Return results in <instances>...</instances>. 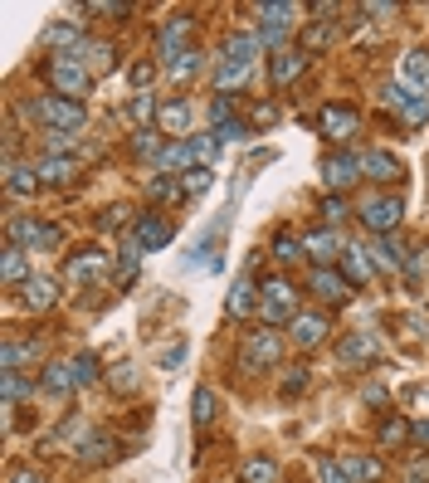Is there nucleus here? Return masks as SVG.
I'll return each instance as SVG.
<instances>
[{
    "mask_svg": "<svg viewBox=\"0 0 429 483\" xmlns=\"http://www.w3.org/2000/svg\"><path fill=\"white\" fill-rule=\"evenodd\" d=\"M214 152H220V137H214V132L181 137V142H171V147L162 152V162H156V166H162V172H181L185 176V172H195V166H205Z\"/></svg>",
    "mask_w": 429,
    "mask_h": 483,
    "instance_id": "nucleus-1",
    "label": "nucleus"
},
{
    "mask_svg": "<svg viewBox=\"0 0 429 483\" xmlns=\"http://www.w3.org/2000/svg\"><path fill=\"white\" fill-rule=\"evenodd\" d=\"M45 83L59 98H78V93H89L93 74H89V64H83L78 54H54V59H45Z\"/></svg>",
    "mask_w": 429,
    "mask_h": 483,
    "instance_id": "nucleus-2",
    "label": "nucleus"
},
{
    "mask_svg": "<svg viewBox=\"0 0 429 483\" xmlns=\"http://www.w3.org/2000/svg\"><path fill=\"white\" fill-rule=\"evenodd\" d=\"M25 112H30L35 122H45L49 132H68V137H74L83 127V103H78V98H59V93H54V98H39V103H25Z\"/></svg>",
    "mask_w": 429,
    "mask_h": 483,
    "instance_id": "nucleus-3",
    "label": "nucleus"
},
{
    "mask_svg": "<svg viewBox=\"0 0 429 483\" xmlns=\"http://www.w3.org/2000/svg\"><path fill=\"white\" fill-rule=\"evenodd\" d=\"M259 312L268 328H278V322H293L298 318V289L288 278H264L259 283Z\"/></svg>",
    "mask_w": 429,
    "mask_h": 483,
    "instance_id": "nucleus-4",
    "label": "nucleus"
},
{
    "mask_svg": "<svg viewBox=\"0 0 429 483\" xmlns=\"http://www.w3.org/2000/svg\"><path fill=\"white\" fill-rule=\"evenodd\" d=\"M278 357H283V342L274 328L249 332L245 347H239V372H268V366H278Z\"/></svg>",
    "mask_w": 429,
    "mask_h": 483,
    "instance_id": "nucleus-5",
    "label": "nucleus"
},
{
    "mask_svg": "<svg viewBox=\"0 0 429 483\" xmlns=\"http://www.w3.org/2000/svg\"><path fill=\"white\" fill-rule=\"evenodd\" d=\"M10 245H20L25 254H39V249L59 245V230L45 225L39 215H16V220H10Z\"/></svg>",
    "mask_w": 429,
    "mask_h": 483,
    "instance_id": "nucleus-6",
    "label": "nucleus"
},
{
    "mask_svg": "<svg viewBox=\"0 0 429 483\" xmlns=\"http://www.w3.org/2000/svg\"><path fill=\"white\" fill-rule=\"evenodd\" d=\"M64 274H68V283H103V278H112V254H103V249H78V254H68L64 259Z\"/></svg>",
    "mask_w": 429,
    "mask_h": 483,
    "instance_id": "nucleus-7",
    "label": "nucleus"
},
{
    "mask_svg": "<svg viewBox=\"0 0 429 483\" xmlns=\"http://www.w3.org/2000/svg\"><path fill=\"white\" fill-rule=\"evenodd\" d=\"M322 181H327V191H332V195L356 186V181H361V156H356V152H327L322 156Z\"/></svg>",
    "mask_w": 429,
    "mask_h": 483,
    "instance_id": "nucleus-8",
    "label": "nucleus"
},
{
    "mask_svg": "<svg viewBox=\"0 0 429 483\" xmlns=\"http://www.w3.org/2000/svg\"><path fill=\"white\" fill-rule=\"evenodd\" d=\"M318 127H322V137H327V142H351V137H356V127H361V112H356L351 103H322Z\"/></svg>",
    "mask_w": 429,
    "mask_h": 483,
    "instance_id": "nucleus-9",
    "label": "nucleus"
},
{
    "mask_svg": "<svg viewBox=\"0 0 429 483\" xmlns=\"http://www.w3.org/2000/svg\"><path fill=\"white\" fill-rule=\"evenodd\" d=\"M337 357H341V366L347 372H361V366H376V357H381V342H376V332H347L337 342Z\"/></svg>",
    "mask_w": 429,
    "mask_h": 483,
    "instance_id": "nucleus-10",
    "label": "nucleus"
},
{
    "mask_svg": "<svg viewBox=\"0 0 429 483\" xmlns=\"http://www.w3.org/2000/svg\"><path fill=\"white\" fill-rule=\"evenodd\" d=\"M400 215H405V201H400V195H376V201H366L361 225H366L371 235H395Z\"/></svg>",
    "mask_w": 429,
    "mask_h": 483,
    "instance_id": "nucleus-11",
    "label": "nucleus"
},
{
    "mask_svg": "<svg viewBox=\"0 0 429 483\" xmlns=\"http://www.w3.org/2000/svg\"><path fill=\"white\" fill-rule=\"evenodd\" d=\"M259 16H264V25H259V45H283L288 39V25H293V16H298V5H288V0H274V5H259Z\"/></svg>",
    "mask_w": 429,
    "mask_h": 483,
    "instance_id": "nucleus-12",
    "label": "nucleus"
},
{
    "mask_svg": "<svg viewBox=\"0 0 429 483\" xmlns=\"http://www.w3.org/2000/svg\"><path fill=\"white\" fill-rule=\"evenodd\" d=\"M308 293H318L322 303H347L356 289L347 283V274H341V268H312V274H308Z\"/></svg>",
    "mask_w": 429,
    "mask_h": 483,
    "instance_id": "nucleus-13",
    "label": "nucleus"
},
{
    "mask_svg": "<svg viewBox=\"0 0 429 483\" xmlns=\"http://www.w3.org/2000/svg\"><path fill=\"white\" fill-rule=\"evenodd\" d=\"M191 30H195V20H191V16H171V20L162 25V35H156V54L176 64L181 54H185L181 45H185V39H191Z\"/></svg>",
    "mask_w": 429,
    "mask_h": 483,
    "instance_id": "nucleus-14",
    "label": "nucleus"
},
{
    "mask_svg": "<svg viewBox=\"0 0 429 483\" xmlns=\"http://www.w3.org/2000/svg\"><path fill=\"white\" fill-rule=\"evenodd\" d=\"M259 35H245V30H235V35H225V45H220V59L225 64H239V68H254V59H259Z\"/></svg>",
    "mask_w": 429,
    "mask_h": 483,
    "instance_id": "nucleus-15",
    "label": "nucleus"
},
{
    "mask_svg": "<svg viewBox=\"0 0 429 483\" xmlns=\"http://www.w3.org/2000/svg\"><path fill=\"white\" fill-rule=\"evenodd\" d=\"M20 303L30 308V312H49L54 303H59V283H54L49 274H35V278L20 289Z\"/></svg>",
    "mask_w": 429,
    "mask_h": 483,
    "instance_id": "nucleus-16",
    "label": "nucleus"
},
{
    "mask_svg": "<svg viewBox=\"0 0 429 483\" xmlns=\"http://www.w3.org/2000/svg\"><path fill=\"white\" fill-rule=\"evenodd\" d=\"M171 235H176V225L162 220V215H141V220L132 225V239H137L141 249H166Z\"/></svg>",
    "mask_w": 429,
    "mask_h": 483,
    "instance_id": "nucleus-17",
    "label": "nucleus"
},
{
    "mask_svg": "<svg viewBox=\"0 0 429 483\" xmlns=\"http://www.w3.org/2000/svg\"><path fill=\"white\" fill-rule=\"evenodd\" d=\"M327 332H332V328H327L322 312H298V318H293V342L303 347V352L322 347V342H327Z\"/></svg>",
    "mask_w": 429,
    "mask_h": 483,
    "instance_id": "nucleus-18",
    "label": "nucleus"
},
{
    "mask_svg": "<svg viewBox=\"0 0 429 483\" xmlns=\"http://www.w3.org/2000/svg\"><path fill=\"white\" fill-rule=\"evenodd\" d=\"M45 362V347L35 342H16V337H5V352H0V366H5V372H25V366H39Z\"/></svg>",
    "mask_w": 429,
    "mask_h": 483,
    "instance_id": "nucleus-19",
    "label": "nucleus"
},
{
    "mask_svg": "<svg viewBox=\"0 0 429 483\" xmlns=\"http://www.w3.org/2000/svg\"><path fill=\"white\" fill-rule=\"evenodd\" d=\"M405 245H400V235H376L371 239V264L385 268V274H395V268H405Z\"/></svg>",
    "mask_w": 429,
    "mask_h": 483,
    "instance_id": "nucleus-20",
    "label": "nucleus"
},
{
    "mask_svg": "<svg viewBox=\"0 0 429 483\" xmlns=\"http://www.w3.org/2000/svg\"><path fill=\"white\" fill-rule=\"evenodd\" d=\"M303 249L312 254V264H318V268H332V259H341L337 230H312V235H303Z\"/></svg>",
    "mask_w": 429,
    "mask_h": 483,
    "instance_id": "nucleus-21",
    "label": "nucleus"
},
{
    "mask_svg": "<svg viewBox=\"0 0 429 483\" xmlns=\"http://www.w3.org/2000/svg\"><path fill=\"white\" fill-rule=\"evenodd\" d=\"M400 79H405L410 93H429V49H410L400 59Z\"/></svg>",
    "mask_w": 429,
    "mask_h": 483,
    "instance_id": "nucleus-22",
    "label": "nucleus"
},
{
    "mask_svg": "<svg viewBox=\"0 0 429 483\" xmlns=\"http://www.w3.org/2000/svg\"><path fill=\"white\" fill-rule=\"evenodd\" d=\"M341 274H347L351 289H361V283H371V274H376V264H371V249H356L347 245L341 249Z\"/></svg>",
    "mask_w": 429,
    "mask_h": 483,
    "instance_id": "nucleus-23",
    "label": "nucleus"
},
{
    "mask_svg": "<svg viewBox=\"0 0 429 483\" xmlns=\"http://www.w3.org/2000/svg\"><path fill=\"white\" fill-rule=\"evenodd\" d=\"M0 278H5L10 289H16V283L25 289V283L35 278V268H30V254H25L20 245H5V259H0Z\"/></svg>",
    "mask_w": 429,
    "mask_h": 483,
    "instance_id": "nucleus-24",
    "label": "nucleus"
},
{
    "mask_svg": "<svg viewBox=\"0 0 429 483\" xmlns=\"http://www.w3.org/2000/svg\"><path fill=\"white\" fill-rule=\"evenodd\" d=\"M303 68H308V54L303 49H278L274 59H268V79H274V83H293Z\"/></svg>",
    "mask_w": 429,
    "mask_h": 483,
    "instance_id": "nucleus-25",
    "label": "nucleus"
},
{
    "mask_svg": "<svg viewBox=\"0 0 429 483\" xmlns=\"http://www.w3.org/2000/svg\"><path fill=\"white\" fill-rule=\"evenodd\" d=\"M39 181H49V186H68V181L78 176V162L74 156H39Z\"/></svg>",
    "mask_w": 429,
    "mask_h": 483,
    "instance_id": "nucleus-26",
    "label": "nucleus"
},
{
    "mask_svg": "<svg viewBox=\"0 0 429 483\" xmlns=\"http://www.w3.org/2000/svg\"><path fill=\"white\" fill-rule=\"evenodd\" d=\"M361 176H371V181H400V162L391 152H361Z\"/></svg>",
    "mask_w": 429,
    "mask_h": 483,
    "instance_id": "nucleus-27",
    "label": "nucleus"
},
{
    "mask_svg": "<svg viewBox=\"0 0 429 483\" xmlns=\"http://www.w3.org/2000/svg\"><path fill=\"white\" fill-rule=\"evenodd\" d=\"M347 474H351V483H381L385 478V464L376 459V454H347Z\"/></svg>",
    "mask_w": 429,
    "mask_h": 483,
    "instance_id": "nucleus-28",
    "label": "nucleus"
},
{
    "mask_svg": "<svg viewBox=\"0 0 429 483\" xmlns=\"http://www.w3.org/2000/svg\"><path fill=\"white\" fill-rule=\"evenodd\" d=\"M410 430H414L410 420H400V415H385V420L376 425V439H381V449H405V445H410Z\"/></svg>",
    "mask_w": 429,
    "mask_h": 483,
    "instance_id": "nucleus-29",
    "label": "nucleus"
},
{
    "mask_svg": "<svg viewBox=\"0 0 429 483\" xmlns=\"http://www.w3.org/2000/svg\"><path fill=\"white\" fill-rule=\"evenodd\" d=\"M5 191L10 195H35L39 191V172L35 166H20V162H5Z\"/></svg>",
    "mask_w": 429,
    "mask_h": 483,
    "instance_id": "nucleus-30",
    "label": "nucleus"
},
{
    "mask_svg": "<svg viewBox=\"0 0 429 483\" xmlns=\"http://www.w3.org/2000/svg\"><path fill=\"white\" fill-rule=\"evenodd\" d=\"M39 386H45L49 395H68V391H74V366H68V362H45Z\"/></svg>",
    "mask_w": 429,
    "mask_h": 483,
    "instance_id": "nucleus-31",
    "label": "nucleus"
},
{
    "mask_svg": "<svg viewBox=\"0 0 429 483\" xmlns=\"http://www.w3.org/2000/svg\"><path fill=\"white\" fill-rule=\"evenodd\" d=\"M254 293H259V289H254V278H239L230 289V298H225V312H230V318H249V312L259 308V303H254Z\"/></svg>",
    "mask_w": 429,
    "mask_h": 483,
    "instance_id": "nucleus-32",
    "label": "nucleus"
},
{
    "mask_svg": "<svg viewBox=\"0 0 429 483\" xmlns=\"http://www.w3.org/2000/svg\"><path fill=\"white\" fill-rule=\"evenodd\" d=\"M239 483H278V464L268 459V454H254V459H245V468H239Z\"/></svg>",
    "mask_w": 429,
    "mask_h": 483,
    "instance_id": "nucleus-33",
    "label": "nucleus"
},
{
    "mask_svg": "<svg viewBox=\"0 0 429 483\" xmlns=\"http://www.w3.org/2000/svg\"><path fill=\"white\" fill-rule=\"evenodd\" d=\"M166 127V132H185L191 127V98H171V103H162V118H156Z\"/></svg>",
    "mask_w": 429,
    "mask_h": 483,
    "instance_id": "nucleus-34",
    "label": "nucleus"
},
{
    "mask_svg": "<svg viewBox=\"0 0 429 483\" xmlns=\"http://www.w3.org/2000/svg\"><path fill=\"white\" fill-rule=\"evenodd\" d=\"M112 454H118V445H112L108 435H89V439H83V449H78V464H108Z\"/></svg>",
    "mask_w": 429,
    "mask_h": 483,
    "instance_id": "nucleus-35",
    "label": "nucleus"
},
{
    "mask_svg": "<svg viewBox=\"0 0 429 483\" xmlns=\"http://www.w3.org/2000/svg\"><path fill=\"white\" fill-rule=\"evenodd\" d=\"M337 30H341L337 20H318V25H312V30L303 35V54H322V49L337 39Z\"/></svg>",
    "mask_w": 429,
    "mask_h": 483,
    "instance_id": "nucleus-36",
    "label": "nucleus"
},
{
    "mask_svg": "<svg viewBox=\"0 0 429 483\" xmlns=\"http://www.w3.org/2000/svg\"><path fill=\"white\" fill-rule=\"evenodd\" d=\"M200 74H205V54H200V49H185L181 59L171 64V79H176V83H191Z\"/></svg>",
    "mask_w": 429,
    "mask_h": 483,
    "instance_id": "nucleus-37",
    "label": "nucleus"
},
{
    "mask_svg": "<svg viewBox=\"0 0 429 483\" xmlns=\"http://www.w3.org/2000/svg\"><path fill=\"white\" fill-rule=\"evenodd\" d=\"M274 259H278V264H298V259H308L303 239H298L293 230H283V235L274 239Z\"/></svg>",
    "mask_w": 429,
    "mask_h": 483,
    "instance_id": "nucleus-38",
    "label": "nucleus"
},
{
    "mask_svg": "<svg viewBox=\"0 0 429 483\" xmlns=\"http://www.w3.org/2000/svg\"><path fill=\"white\" fill-rule=\"evenodd\" d=\"M0 381H5V410H16L20 401H30V395H35V386L20 372H0Z\"/></svg>",
    "mask_w": 429,
    "mask_h": 483,
    "instance_id": "nucleus-39",
    "label": "nucleus"
},
{
    "mask_svg": "<svg viewBox=\"0 0 429 483\" xmlns=\"http://www.w3.org/2000/svg\"><path fill=\"white\" fill-rule=\"evenodd\" d=\"M137 264H141V245L132 239V245H122V254H118V289H127V283L137 278Z\"/></svg>",
    "mask_w": 429,
    "mask_h": 483,
    "instance_id": "nucleus-40",
    "label": "nucleus"
},
{
    "mask_svg": "<svg viewBox=\"0 0 429 483\" xmlns=\"http://www.w3.org/2000/svg\"><path fill=\"white\" fill-rule=\"evenodd\" d=\"M162 152L166 147H162V137H156L152 127H141V132L132 137V156H141V162H147V156H152V162H162Z\"/></svg>",
    "mask_w": 429,
    "mask_h": 483,
    "instance_id": "nucleus-41",
    "label": "nucleus"
},
{
    "mask_svg": "<svg viewBox=\"0 0 429 483\" xmlns=\"http://www.w3.org/2000/svg\"><path fill=\"white\" fill-rule=\"evenodd\" d=\"M147 195H152V201H181V176H152L147 181Z\"/></svg>",
    "mask_w": 429,
    "mask_h": 483,
    "instance_id": "nucleus-42",
    "label": "nucleus"
},
{
    "mask_svg": "<svg viewBox=\"0 0 429 483\" xmlns=\"http://www.w3.org/2000/svg\"><path fill=\"white\" fill-rule=\"evenodd\" d=\"M127 112H132V122H141V127H147V122H156V118H162V103H156L152 93H137L132 103H127Z\"/></svg>",
    "mask_w": 429,
    "mask_h": 483,
    "instance_id": "nucleus-43",
    "label": "nucleus"
},
{
    "mask_svg": "<svg viewBox=\"0 0 429 483\" xmlns=\"http://www.w3.org/2000/svg\"><path fill=\"white\" fill-rule=\"evenodd\" d=\"M400 118H405L410 127H420V122H429V93H410L405 103H400Z\"/></svg>",
    "mask_w": 429,
    "mask_h": 483,
    "instance_id": "nucleus-44",
    "label": "nucleus"
},
{
    "mask_svg": "<svg viewBox=\"0 0 429 483\" xmlns=\"http://www.w3.org/2000/svg\"><path fill=\"white\" fill-rule=\"evenodd\" d=\"M45 45H74V54H78L83 49V30H78V25H49Z\"/></svg>",
    "mask_w": 429,
    "mask_h": 483,
    "instance_id": "nucleus-45",
    "label": "nucleus"
},
{
    "mask_svg": "<svg viewBox=\"0 0 429 483\" xmlns=\"http://www.w3.org/2000/svg\"><path fill=\"white\" fill-rule=\"evenodd\" d=\"M214 410H220V395H214L210 386H200V391H195V410H191L195 425H210V420H214Z\"/></svg>",
    "mask_w": 429,
    "mask_h": 483,
    "instance_id": "nucleus-46",
    "label": "nucleus"
},
{
    "mask_svg": "<svg viewBox=\"0 0 429 483\" xmlns=\"http://www.w3.org/2000/svg\"><path fill=\"white\" fill-rule=\"evenodd\" d=\"M78 59L89 64V74H103V68H112V49L108 45H83Z\"/></svg>",
    "mask_w": 429,
    "mask_h": 483,
    "instance_id": "nucleus-47",
    "label": "nucleus"
},
{
    "mask_svg": "<svg viewBox=\"0 0 429 483\" xmlns=\"http://www.w3.org/2000/svg\"><path fill=\"white\" fill-rule=\"evenodd\" d=\"M68 366H74V386H93V381H98V357H93V352H78Z\"/></svg>",
    "mask_w": 429,
    "mask_h": 483,
    "instance_id": "nucleus-48",
    "label": "nucleus"
},
{
    "mask_svg": "<svg viewBox=\"0 0 429 483\" xmlns=\"http://www.w3.org/2000/svg\"><path fill=\"white\" fill-rule=\"evenodd\" d=\"M318 478H322V483H351L347 464H341L337 454H322V459H318Z\"/></svg>",
    "mask_w": 429,
    "mask_h": 483,
    "instance_id": "nucleus-49",
    "label": "nucleus"
},
{
    "mask_svg": "<svg viewBox=\"0 0 429 483\" xmlns=\"http://www.w3.org/2000/svg\"><path fill=\"white\" fill-rule=\"evenodd\" d=\"M249 79V68H239V64H220V68H214V89H239V83H245Z\"/></svg>",
    "mask_w": 429,
    "mask_h": 483,
    "instance_id": "nucleus-50",
    "label": "nucleus"
},
{
    "mask_svg": "<svg viewBox=\"0 0 429 483\" xmlns=\"http://www.w3.org/2000/svg\"><path fill=\"white\" fill-rule=\"evenodd\" d=\"M210 181H214L210 166H195V172L181 176V191H185V195H200V191H210Z\"/></svg>",
    "mask_w": 429,
    "mask_h": 483,
    "instance_id": "nucleus-51",
    "label": "nucleus"
},
{
    "mask_svg": "<svg viewBox=\"0 0 429 483\" xmlns=\"http://www.w3.org/2000/svg\"><path fill=\"white\" fill-rule=\"evenodd\" d=\"M127 79H132V89L141 93L147 83H156V59H137L132 68H127Z\"/></svg>",
    "mask_w": 429,
    "mask_h": 483,
    "instance_id": "nucleus-52",
    "label": "nucleus"
},
{
    "mask_svg": "<svg viewBox=\"0 0 429 483\" xmlns=\"http://www.w3.org/2000/svg\"><path fill=\"white\" fill-rule=\"evenodd\" d=\"M322 220H327V230H337V225L347 220V201H341V195H327V201H322Z\"/></svg>",
    "mask_w": 429,
    "mask_h": 483,
    "instance_id": "nucleus-53",
    "label": "nucleus"
},
{
    "mask_svg": "<svg viewBox=\"0 0 429 483\" xmlns=\"http://www.w3.org/2000/svg\"><path fill=\"white\" fill-rule=\"evenodd\" d=\"M405 274H410L414 283L429 274V249H410V254H405Z\"/></svg>",
    "mask_w": 429,
    "mask_h": 483,
    "instance_id": "nucleus-54",
    "label": "nucleus"
},
{
    "mask_svg": "<svg viewBox=\"0 0 429 483\" xmlns=\"http://www.w3.org/2000/svg\"><path fill=\"white\" fill-rule=\"evenodd\" d=\"M127 215H132L127 205H108L103 215H98V230H122V225H127Z\"/></svg>",
    "mask_w": 429,
    "mask_h": 483,
    "instance_id": "nucleus-55",
    "label": "nucleus"
},
{
    "mask_svg": "<svg viewBox=\"0 0 429 483\" xmlns=\"http://www.w3.org/2000/svg\"><path fill=\"white\" fill-rule=\"evenodd\" d=\"M210 122H214V132H220L225 122H235V103H225V98H214V103H210Z\"/></svg>",
    "mask_w": 429,
    "mask_h": 483,
    "instance_id": "nucleus-56",
    "label": "nucleus"
},
{
    "mask_svg": "<svg viewBox=\"0 0 429 483\" xmlns=\"http://www.w3.org/2000/svg\"><path fill=\"white\" fill-rule=\"evenodd\" d=\"M303 391H308V372H298V366H293V372L283 376V395H303Z\"/></svg>",
    "mask_w": 429,
    "mask_h": 483,
    "instance_id": "nucleus-57",
    "label": "nucleus"
},
{
    "mask_svg": "<svg viewBox=\"0 0 429 483\" xmlns=\"http://www.w3.org/2000/svg\"><path fill=\"white\" fill-rule=\"evenodd\" d=\"M405 483H429V459H414L405 468Z\"/></svg>",
    "mask_w": 429,
    "mask_h": 483,
    "instance_id": "nucleus-58",
    "label": "nucleus"
},
{
    "mask_svg": "<svg viewBox=\"0 0 429 483\" xmlns=\"http://www.w3.org/2000/svg\"><path fill=\"white\" fill-rule=\"evenodd\" d=\"M274 118H278V112L268 103H259V108H254V118H249V127H274Z\"/></svg>",
    "mask_w": 429,
    "mask_h": 483,
    "instance_id": "nucleus-59",
    "label": "nucleus"
},
{
    "mask_svg": "<svg viewBox=\"0 0 429 483\" xmlns=\"http://www.w3.org/2000/svg\"><path fill=\"white\" fill-rule=\"evenodd\" d=\"M361 10H366V16H371V20H391V16H395V10H400V5H376V0H371V5H361Z\"/></svg>",
    "mask_w": 429,
    "mask_h": 483,
    "instance_id": "nucleus-60",
    "label": "nucleus"
},
{
    "mask_svg": "<svg viewBox=\"0 0 429 483\" xmlns=\"http://www.w3.org/2000/svg\"><path fill=\"white\" fill-rule=\"evenodd\" d=\"M10 483H49V478L35 474V468H16V474H10Z\"/></svg>",
    "mask_w": 429,
    "mask_h": 483,
    "instance_id": "nucleus-61",
    "label": "nucleus"
},
{
    "mask_svg": "<svg viewBox=\"0 0 429 483\" xmlns=\"http://www.w3.org/2000/svg\"><path fill=\"white\" fill-rule=\"evenodd\" d=\"M400 328L414 337V332H424V318H420V312H405V318H400Z\"/></svg>",
    "mask_w": 429,
    "mask_h": 483,
    "instance_id": "nucleus-62",
    "label": "nucleus"
},
{
    "mask_svg": "<svg viewBox=\"0 0 429 483\" xmlns=\"http://www.w3.org/2000/svg\"><path fill=\"white\" fill-rule=\"evenodd\" d=\"M410 439H414V445H424V449H429V420H420V425H414V430H410Z\"/></svg>",
    "mask_w": 429,
    "mask_h": 483,
    "instance_id": "nucleus-63",
    "label": "nucleus"
}]
</instances>
